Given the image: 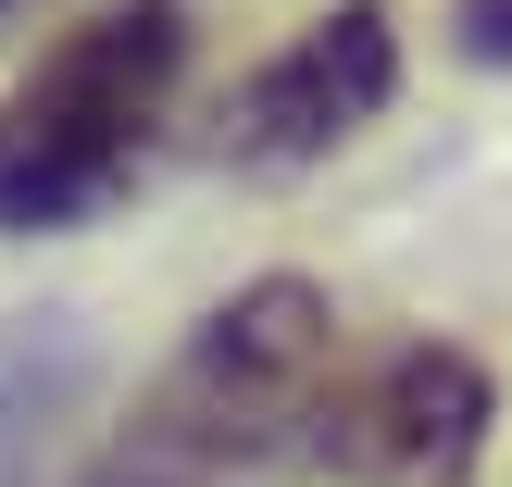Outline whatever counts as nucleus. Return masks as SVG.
<instances>
[{
    "label": "nucleus",
    "instance_id": "f257e3e1",
    "mask_svg": "<svg viewBox=\"0 0 512 487\" xmlns=\"http://www.w3.org/2000/svg\"><path fill=\"white\" fill-rule=\"evenodd\" d=\"M325 388H338V313L313 275H263V288L213 300L188 325L150 400L88 450L75 487H288L313 463Z\"/></svg>",
    "mask_w": 512,
    "mask_h": 487
},
{
    "label": "nucleus",
    "instance_id": "f03ea898",
    "mask_svg": "<svg viewBox=\"0 0 512 487\" xmlns=\"http://www.w3.org/2000/svg\"><path fill=\"white\" fill-rule=\"evenodd\" d=\"M188 75V0H100L0 88V238L88 225L150 163Z\"/></svg>",
    "mask_w": 512,
    "mask_h": 487
},
{
    "label": "nucleus",
    "instance_id": "7ed1b4c3",
    "mask_svg": "<svg viewBox=\"0 0 512 487\" xmlns=\"http://www.w3.org/2000/svg\"><path fill=\"white\" fill-rule=\"evenodd\" d=\"M488 425H500V388H488L475 350L400 338V350H375L363 375L325 388L313 463L350 475V487H463L475 463H488Z\"/></svg>",
    "mask_w": 512,
    "mask_h": 487
},
{
    "label": "nucleus",
    "instance_id": "20e7f679",
    "mask_svg": "<svg viewBox=\"0 0 512 487\" xmlns=\"http://www.w3.org/2000/svg\"><path fill=\"white\" fill-rule=\"evenodd\" d=\"M388 88H400V13L388 0H338L225 100V163H325L338 138H363L388 113Z\"/></svg>",
    "mask_w": 512,
    "mask_h": 487
},
{
    "label": "nucleus",
    "instance_id": "39448f33",
    "mask_svg": "<svg viewBox=\"0 0 512 487\" xmlns=\"http://www.w3.org/2000/svg\"><path fill=\"white\" fill-rule=\"evenodd\" d=\"M88 375H100V350H88L75 313H13L0 325V487H38L50 438L88 413Z\"/></svg>",
    "mask_w": 512,
    "mask_h": 487
},
{
    "label": "nucleus",
    "instance_id": "423d86ee",
    "mask_svg": "<svg viewBox=\"0 0 512 487\" xmlns=\"http://www.w3.org/2000/svg\"><path fill=\"white\" fill-rule=\"evenodd\" d=\"M463 50L475 63H512V0H463Z\"/></svg>",
    "mask_w": 512,
    "mask_h": 487
},
{
    "label": "nucleus",
    "instance_id": "0eeeda50",
    "mask_svg": "<svg viewBox=\"0 0 512 487\" xmlns=\"http://www.w3.org/2000/svg\"><path fill=\"white\" fill-rule=\"evenodd\" d=\"M25 13H38V0H0V25H25Z\"/></svg>",
    "mask_w": 512,
    "mask_h": 487
}]
</instances>
